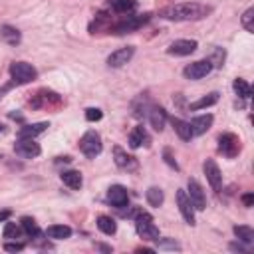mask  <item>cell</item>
<instances>
[{
  "label": "cell",
  "instance_id": "6da1fadb",
  "mask_svg": "<svg viewBox=\"0 0 254 254\" xmlns=\"http://www.w3.org/2000/svg\"><path fill=\"white\" fill-rule=\"evenodd\" d=\"M210 8L200 6L196 2H187V4H175V6H167L159 10V16L165 20H198L202 16H206Z\"/></svg>",
  "mask_w": 254,
  "mask_h": 254
},
{
  "label": "cell",
  "instance_id": "7a4b0ae2",
  "mask_svg": "<svg viewBox=\"0 0 254 254\" xmlns=\"http://www.w3.org/2000/svg\"><path fill=\"white\" fill-rule=\"evenodd\" d=\"M135 228H137V234L143 240H155V242H159V228L155 226L151 214L139 212L137 218H135Z\"/></svg>",
  "mask_w": 254,
  "mask_h": 254
},
{
  "label": "cell",
  "instance_id": "3957f363",
  "mask_svg": "<svg viewBox=\"0 0 254 254\" xmlns=\"http://www.w3.org/2000/svg\"><path fill=\"white\" fill-rule=\"evenodd\" d=\"M79 149H81V153H83L85 157H89V159L97 157V155L101 153V149H103L99 133H95V131L83 133V137L79 139Z\"/></svg>",
  "mask_w": 254,
  "mask_h": 254
},
{
  "label": "cell",
  "instance_id": "277c9868",
  "mask_svg": "<svg viewBox=\"0 0 254 254\" xmlns=\"http://www.w3.org/2000/svg\"><path fill=\"white\" fill-rule=\"evenodd\" d=\"M10 73H12V79L16 83H30L38 75V71L30 64H26V62H14L10 65Z\"/></svg>",
  "mask_w": 254,
  "mask_h": 254
},
{
  "label": "cell",
  "instance_id": "5b68a950",
  "mask_svg": "<svg viewBox=\"0 0 254 254\" xmlns=\"http://www.w3.org/2000/svg\"><path fill=\"white\" fill-rule=\"evenodd\" d=\"M147 20H149V14H141V16H127V18H123L121 22L113 24L109 30H111L113 34H125V32H133V30H137L139 26H143Z\"/></svg>",
  "mask_w": 254,
  "mask_h": 254
},
{
  "label": "cell",
  "instance_id": "8992f818",
  "mask_svg": "<svg viewBox=\"0 0 254 254\" xmlns=\"http://www.w3.org/2000/svg\"><path fill=\"white\" fill-rule=\"evenodd\" d=\"M218 149H220L222 155H226L228 159H232L240 151V141H238V137L234 133H222L218 137Z\"/></svg>",
  "mask_w": 254,
  "mask_h": 254
},
{
  "label": "cell",
  "instance_id": "52a82bcc",
  "mask_svg": "<svg viewBox=\"0 0 254 254\" xmlns=\"http://www.w3.org/2000/svg\"><path fill=\"white\" fill-rule=\"evenodd\" d=\"M14 151H16V155H20V157L32 159V157H38L42 149H40V145H38L34 139H30V137H18V141H16V145H14Z\"/></svg>",
  "mask_w": 254,
  "mask_h": 254
},
{
  "label": "cell",
  "instance_id": "ba28073f",
  "mask_svg": "<svg viewBox=\"0 0 254 254\" xmlns=\"http://www.w3.org/2000/svg\"><path fill=\"white\" fill-rule=\"evenodd\" d=\"M210 69H212V64H210L208 60H198V62L189 64L183 73H185L187 79H200V77H204L206 73H210Z\"/></svg>",
  "mask_w": 254,
  "mask_h": 254
},
{
  "label": "cell",
  "instance_id": "9c48e42d",
  "mask_svg": "<svg viewBox=\"0 0 254 254\" xmlns=\"http://www.w3.org/2000/svg\"><path fill=\"white\" fill-rule=\"evenodd\" d=\"M177 202H179V210H181L185 222L192 226L194 224V206H192V202L185 190H177Z\"/></svg>",
  "mask_w": 254,
  "mask_h": 254
},
{
  "label": "cell",
  "instance_id": "30bf717a",
  "mask_svg": "<svg viewBox=\"0 0 254 254\" xmlns=\"http://www.w3.org/2000/svg\"><path fill=\"white\" fill-rule=\"evenodd\" d=\"M133 54H135V48H133V46L119 48V50H115V52L107 58V65H109V67H121V65H125V64L133 58Z\"/></svg>",
  "mask_w": 254,
  "mask_h": 254
},
{
  "label": "cell",
  "instance_id": "8fae6325",
  "mask_svg": "<svg viewBox=\"0 0 254 254\" xmlns=\"http://www.w3.org/2000/svg\"><path fill=\"white\" fill-rule=\"evenodd\" d=\"M202 171L206 175V181L210 183V187L214 190H220V185H222V175H220V169L218 165L212 161V159H206L204 165H202Z\"/></svg>",
  "mask_w": 254,
  "mask_h": 254
},
{
  "label": "cell",
  "instance_id": "7c38bea8",
  "mask_svg": "<svg viewBox=\"0 0 254 254\" xmlns=\"http://www.w3.org/2000/svg\"><path fill=\"white\" fill-rule=\"evenodd\" d=\"M189 198H190V202H192V206L196 210H204L206 208V198H204L202 187L194 179H189Z\"/></svg>",
  "mask_w": 254,
  "mask_h": 254
},
{
  "label": "cell",
  "instance_id": "4fadbf2b",
  "mask_svg": "<svg viewBox=\"0 0 254 254\" xmlns=\"http://www.w3.org/2000/svg\"><path fill=\"white\" fill-rule=\"evenodd\" d=\"M107 200L113 204V206H125L127 202H129V192H127V189L125 187H121V185H113V187H109L107 189Z\"/></svg>",
  "mask_w": 254,
  "mask_h": 254
},
{
  "label": "cell",
  "instance_id": "5bb4252c",
  "mask_svg": "<svg viewBox=\"0 0 254 254\" xmlns=\"http://www.w3.org/2000/svg\"><path fill=\"white\" fill-rule=\"evenodd\" d=\"M196 50V42L194 40H175L169 48H167V52L171 54V56H189V54H192Z\"/></svg>",
  "mask_w": 254,
  "mask_h": 254
},
{
  "label": "cell",
  "instance_id": "9a60e30c",
  "mask_svg": "<svg viewBox=\"0 0 254 254\" xmlns=\"http://www.w3.org/2000/svg\"><path fill=\"white\" fill-rule=\"evenodd\" d=\"M165 121H167V113L163 107H157V105H151L149 107V123L155 131H163L165 129Z\"/></svg>",
  "mask_w": 254,
  "mask_h": 254
},
{
  "label": "cell",
  "instance_id": "2e32d148",
  "mask_svg": "<svg viewBox=\"0 0 254 254\" xmlns=\"http://www.w3.org/2000/svg\"><path fill=\"white\" fill-rule=\"evenodd\" d=\"M210 125H212V115H198V117H194L192 121H190V131H192V135H202V133H206L208 129H210Z\"/></svg>",
  "mask_w": 254,
  "mask_h": 254
},
{
  "label": "cell",
  "instance_id": "e0dca14e",
  "mask_svg": "<svg viewBox=\"0 0 254 254\" xmlns=\"http://www.w3.org/2000/svg\"><path fill=\"white\" fill-rule=\"evenodd\" d=\"M149 143H151V139H149L145 127H143V125H137V127L131 131V135H129V145H131L133 149H137V147L149 145Z\"/></svg>",
  "mask_w": 254,
  "mask_h": 254
},
{
  "label": "cell",
  "instance_id": "ac0fdd59",
  "mask_svg": "<svg viewBox=\"0 0 254 254\" xmlns=\"http://www.w3.org/2000/svg\"><path fill=\"white\" fill-rule=\"evenodd\" d=\"M113 155H115V163H117L119 169H135V167H137L135 157L127 155L121 147H115V149H113Z\"/></svg>",
  "mask_w": 254,
  "mask_h": 254
},
{
  "label": "cell",
  "instance_id": "d6986e66",
  "mask_svg": "<svg viewBox=\"0 0 254 254\" xmlns=\"http://www.w3.org/2000/svg\"><path fill=\"white\" fill-rule=\"evenodd\" d=\"M171 125H173V129H175V133H177L183 141H189V139L194 137L192 131H190V123H187V121H183V119H179V117H173V119H171Z\"/></svg>",
  "mask_w": 254,
  "mask_h": 254
},
{
  "label": "cell",
  "instance_id": "ffe728a7",
  "mask_svg": "<svg viewBox=\"0 0 254 254\" xmlns=\"http://www.w3.org/2000/svg\"><path fill=\"white\" fill-rule=\"evenodd\" d=\"M46 236L48 238H54V240H64V238H69L71 236V228L69 226H64V224H54V226H48Z\"/></svg>",
  "mask_w": 254,
  "mask_h": 254
},
{
  "label": "cell",
  "instance_id": "44dd1931",
  "mask_svg": "<svg viewBox=\"0 0 254 254\" xmlns=\"http://www.w3.org/2000/svg\"><path fill=\"white\" fill-rule=\"evenodd\" d=\"M46 127H48L46 121H42V123H32V125H24V127L18 131V137H30V139H34L36 135L44 133Z\"/></svg>",
  "mask_w": 254,
  "mask_h": 254
},
{
  "label": "cell",
  "instance_id": "7402d4cb",
  "mask_svg": "<svg viewBox=\"0 0 254 254\" xmlns=\"http://www.w3.org/2000/svg\"><path fill=\"white\" fill-rule=\"evenodd\" d=\"M0 38H2L6 44H10V46L20 44V32H18L16 28H12V26H2V28H0Z\"/></svg>",
  "mask_w": 254,
  "mask_h": 254
},
{
  "label": "cell",
  "instance_id": "603a6c76",
  "mask_svg": "<svg viewBox=\"0 0 254 254\" xmlns=\"http://www.w3.org/2000/svg\"><path fill=\"white\" fill-rule=\"evenodd\" d=\"M216 101H218V91H212V93H208V95L200 97L198 101L190 103V105H189V109H190V111H196V109H204V107H210V105H214Z\"/></svg>",
  "mask_w": 254,
  "mask_h": 254
},
{
  "label": "cell",
  "instance_id": "cb8c5ba5",
  "mask_svg": "<svg viewBox=\"0 0 254 254\" xmlns=\"http://www.w3.org/2000/svg\"><path fill=\"white\" fill-rule=\"evenodd\" d=\"M62 181H64V185H67L73 190L81 187V175L77 171H64L62 173Z\"/></svg>",
  "mask_w": 254,
  "mask_h": 254
},
{
  "label": "cell",
  "instance_id": "d4e9b609",
  "mask_svg": "<svg viewBox=\"0 0 254 254\" xmlns=\"http://www.w3.org/2000/svg\"><path fill=\"white\" fill-rule=\"evenodd\" d=\"M97 228L103 232V234H115V230H117V224H115V220L111 218V216H105V214H101L99 218H97Z\"/></svg>",
  "mask_w": 254,
  "mask_h": 254
},
{
  "label": "cell",
  "instance_id": "484cf974",
  "mask_svg": "<svg viewBox=\"0 0 254 254\" xmlns=\"http://www.w3.org/2000/svg\"><path fill=\"white\" fill-rule=\"evenodd\" d=\"M163 200H165V194H163V190H161L159 187L147 189V202H149L151 206H161Z\"/></svg>",
  "mask_w": 254,
  "mask_h": 254
},
{
  "label": "cell",
  "instance_id": "4316f807",
  "mask_svg": "<svg viewBox=\"0 0 254 254\" xmlns=\"http://www.w3.org/2000/svg\"><path fill=\"white\" fill-rule=\"evenodd\" d=\"M137 6V0H111V8L117 14H127Z\"/></svg>",
  "mask_w": 254,
  "mask_h": 254
},
{
  "label": "cell",
  "instance_id": "83f0119b",
  "mask_svg": "<svg viewBox=\"0 0 254 254\" xmlns=\"http://www.w3.org/2000/svg\"><path fill=\"white\" fill-rule=\"evenodd\" d=\"M234 234L240 242H246V244L254 242V230L250 226H234Z\"/></svg>",
  "mask_w": 254,
  "mask_h": 254
},
{
  "label": "cell",
  "instance_id": "f1b7e54d",
  "mask_svg": "<svg viewBox=\"0 0 254 254\" xmlns=\"http://www.w3.org/2000/svg\"><path fill=\"white\" fill-rule=\"evenodd\" d=\"M232 87H234L236 95H240V97H244V99H248V97L252 95V87H250V85H248L244 79H240V77H236V79H234Z\"/></svg>",
  "mask_w": 254,
  "mask_h": 254
},
{
  "label": "cell",
  "instance_id": "f546056e",
  "mask_svg": "<svg viewBox=\"0 0 254 254\" xmlns=\"http://www.w3.org/2000/svg\"><path fill=\"white\" fill-rule=\"evenodd\" d=\"M22 228H24V232L28 234V236H40V228H38V224H36V220L34 218H30V216H24L22 218Z\"/></svg>",
  "mask_w": 254,
  "mask_h": 254
},
{
  "label": "cell",
  "instance_id": "4dcf8cb0",
  "mask_svg": "<svg viewBox=\"0 0 254 254\" xmlns=\"http://www.w3.org/2000/svg\"><path fill=\"white\" fill-rule=\"evenodd\" d=\"M20 226H16L14 222H6V226H4V238H8V240H16L18 236H20Z\"/></svg>",
  "mask_w": 254,
  "mask_h": 254
},
{
  "label": "cell",
  "instance_id": "1f68e13d",
  "mask_svg": "<svg viewBox=\"0 0 254 254\" xmlns=\"http://www.w3.org/2000/svg\"><path fill=\"white\" fill-rule=\"evenodd\" d=\"M242 26L246 28V32H254V8H248L242 16Z\"/></svg>",
  "mask_w": 254,
  "mask_h": 254
},
{
  "label": "cell",
  "instance_id": "d6a6232c",
  "mask_svg": "<svg viewBox=\"0 0 254 254\" xmlns=\"http://www.w3.org/2000/svg\"><path fill=\"white\" fill-rule=\"evenodd\" d=\"M208 62L212 64V67H220V65H222V62H224V50L216 48V50H214V54H212V60H208Z\"/></svg>",
  "mask_w": 254,
  "mask_h": 254
},
{
  "label": "cell",
  "instance_id": "836d02e7",
  "mask_svg": "<svg viewBox=\"0 0 254 254\" xmlns=\"http://www.w3.org/2000/svg\"><path fill=\"white\" fill-rule=\"evenodd\" d=\"M101 117H103L101 109H97V107H89V109H85V119H87V121H99Z\"/></svg>",
  "mask_w": 254,
  "mask_h": 254
},
{
  "label": "cell",
  "instance_id": "e575fe53",
  "mask_svg": "<svg viewBox=\"0 0 254 254\" xmlns=\"http://www.w3.org/2000/svg\"><path fill=\"white\" fill-rule=\"evenodd\" d=\"M163 157H165V163H167L169 167H173V169H179L177 161H175V159H173V155H171V149H163Z\"/></svg>",
  "mask_w": 254,
  "mask_h": 254
},
{
  "label": "cell",
  "instance_id": "d590c367",
  "mask_svg": "<svg viewBox=\"0 0 254 254\" xmlns=\"http://www.w3.org/2000/svg\"><path fill=\"white\" fill-rule=\"evenodd\" d=\"M4 250L6 252H20V250H24V244L22 242H6Z\"/></svg>",
  "mask_w": 254,
  "mask_h": 254
},
{
  "label": "cell",
  "instance_id": "8d00e7d4",
  "mask_svg": "<svg viewBox=\"0 0 254 254\" xmlns=\"http://www.w3.org/2000/svg\"><path fill=\"white\" fill-rule=\"evenodd\" d=\"M242 202H244V206H252V204H254V194H252V192H246V194L242 196Z\"/></svg>",
  "mask_w": 254,
  "mask_h": 254
},
{
  "label": "cell",
  "instance_id": "74e56055",
  "mask_svg": "<svg viewBox=\"0 0 254 254\" xmlns=\"http://www.w3.org/2000/svg\"><path fill=\"white\" fill-rule=\"evenodd\" d=\"M230 250H234V252H248V248L242 246L240 242H230Z\"/></svg>",
  "mask_w": 254,
  "mask_h": 254
},
{
  "label": "cell",
  "instance_id": "f35d334b",
  "mask_svg": "<svg viewBox=\"0 0 254 254\" xmlns=\"http://www.w3.org/2000/svg\"><path fill=\"white\" fill-rule=\"evenodd\" d=\"M14 83H16V81H14V79H12V83H6V85H4V87H0V99H2V95H4V93H6V91H10V89H12V85H14Z\"/></svg>",
  "mask_w": 254,
  "mask_h": 254
},
{
  "label": "cell",
  "instance_id": "ab89813d",
  "mask_svg": "<svg viewBox=\"0 0 254 254\" xmlns=\"http://www.w3.org/2000/svg\"><path fill=\"white\" fill-rule=\"evenodd\" d=\"M159 246H161V248H177V250H179V244H177V242H175V244H173V242H165V244H159Z\"/></svg>",
  "mask_w": 254,
  "mask_h": 254
},
{
  "label": "cell",
  "instance_id": "60d3db41",
  "mask_svg": "<svg viewBox=\"0 0 254 254\" xmlns=\"http://www.w3.org/2000/svg\"><path fill=\"white\" fill-rule=\"evenodd\" d=\"M10 218V210H0V220H6Z\"/></svg>",
  "mask_w": 254,
  "mask_h": 254
},
{
  "label": "cell",
  "instance_id": "b9f144b4",
  "mask_svg": "<svg viewBox=\"0 0 254 254\" xmlns=\"http://www.w3.org/2000/svg\"><path fill=\"white\" fill-rule=\"evenodd\" d=\"M2 131H4V125H0V133H2Z\"/></svg>",
  "mask_w": 254,
  "mask_h": 254
}]
</instances>
